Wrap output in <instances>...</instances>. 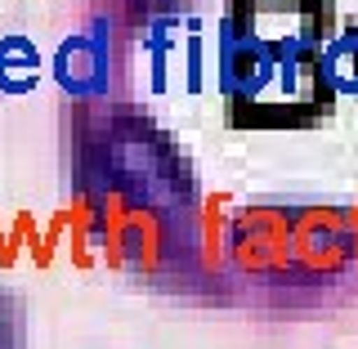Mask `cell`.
<instances>
[{"label": "cell", "instance_id": "cell-1", "mask_svg": "<svg viewBox=\"0 0 358 349\" xmlns=\"http://www.w3.org/2000/svg\"><path fill=\"white\" fill-rule=\"evenodd\" d=\"M233 264L251 278H291V215L278 206H246L229 215Z\"/></svg>", "mask_w": 358, "mask_h": 349}, {"label": "cell", "instance_id": "cell-2", "mask_svg": "<svg viewBox=\"0 0 358 349\" xmlns=\"http://www.w3.org/2000/svg\"><path fill=\"white\" fill-rule=\"evenodd\" d=\"M354 264L350 211L341 206H305L291 215V273L305 278H341Z\"/></svg>", "mask_w": 358, "mask_h": 349}, {"label": "cell", "instance_id": "cell-3", "mask_svg": "<svg viewBox=\"0 0 358 349\" xmlns=\"http://www.w3.org/2000/svg\"><path fill=\"white\" fill-rule=\"evenodd\" d=\"M162 251H166V229H162V215L143 201H130L126 220H121V264L139 269L143 278H152L162 269Z\"/></svg>", "mask_w": 358, "mask_h": 349}, {"label": "cell", "instance_id": "cell-4", "mask_svg": "<svg viewBox=\"0 0 358 349\" xmlns=\"http://www.w3.org/2000/svg\"><path fill=\"white\" fill-rule=\"evenodd\" d=\"M54 76L63 90L72 94H94L103 85V45L94 36H72L59 45V59H54Z\"/></svg>", "mask_w": 358, "mask_h": 349}, {"label": "cell", "instance_id": "cell-5", "mask_svg": "<svg viewBox=\"0 0 358 349\" xmlns=\"http://www.w3.org/2000/svg\"><path fill=\"white\" fill-rule=\"evenodd\" d=\"M41 81V54L27 36H0V90L27 94Z\"/></svg>", "mask_w": 358, "mask_h": 349}, {"label": "cell", "instance_id": "cell-6", "mask_svg": "<svg viewBox=\"0 0 358 349\" xmlns=\"http://www.w3.org/2000/svg\"><path fill=\"white\" fill-rule=\"evenodd\" d=\"M229 206L233 193H210L201 201V220H197V251H201V269H220L224 246H229Z\"/></svg>", "mask_w": 358, "mask_h": 349}, {"label": "cell", "instance_id": "cell-7", "mask_svg": "<svg viewBox=\"0 0 358 349\" xmlns=\"http://www.w3.org/2000/svg\"><path fill=\"white\" fill-rule=\"evenodd\" d=\"M322 72L336 94H358V22H350L336 41L322 45Z\"/></svg>", "mask_w": 358, "mask_h": 349}, {"label": "cell", "instance_id": "cell-8", "mask_svg": "<svg viewBox=\"0 0 358 349\" xmlns=\"http://www.w3.org/2000/svg\"><path fill=\"white\" fill-rule=\"evenodd\" d=\"M67 229H72V264L76 269H90L94 264V251H90V233L99 229V211H94V201H90L85 193H76L72 201H67Z\"/></svg>", "mask_w": 358, "mask_h": 349}, {"label": "cell", "instance_id": "cell-9", "mask_svg": "<svg viewBox=\"0 0 358 349\" xmlns=\"http://www.w3.org/2000/svg\"><path fill=\"white\" fill-rule=\"evenodd\" d=\"M171 27H157L148 36V59H152V94H166V59H171V36H166Z\"/></svg>", "mask_w": 358, "mask_h": 349}, {"label": "cell", "instance_id": "cell-10", "mask_svg": "<svg viewBox=\"0 0 358 349\" xmlns=\"http://www.w3.org/2000/svg\"><path fill=\"white\" fill-rule=\"evenodd\" d=\"M188 67H184V90L188 94H201V31H197V22H188Z\"/></svg>", "mask_w": 358, "mask_h": 349}, {"label": "cell", "instance_id": "cell-11", "mask_svg": "<svg viewBox=\"0 0 358 349\" xmlns=\"http://www.w3.org/2000/svg\"><path fill=\"white\" fill-rule=\"evenodd\" d=\"M350 238H354V260H358V201L350 206Z\"/></svg>", "mask_w": 358, "mask_h": 349}]
</instances>
